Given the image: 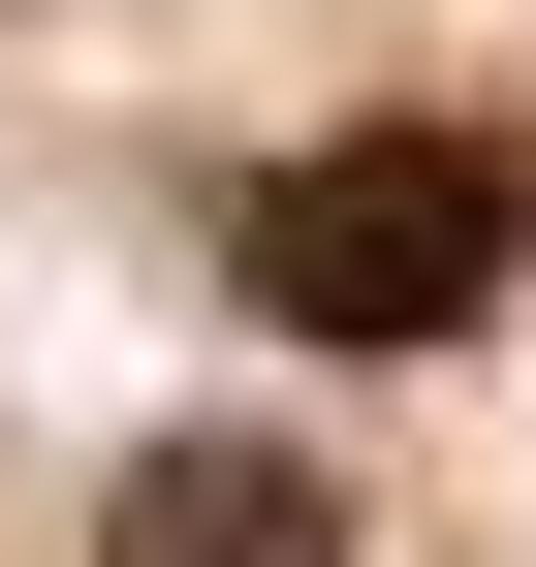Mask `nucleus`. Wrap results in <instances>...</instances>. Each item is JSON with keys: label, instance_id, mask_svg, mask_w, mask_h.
I'll list each match as a JSON object with an SVG mask.
<instances>
[{"label": "nucleus", "instance_id": "1", "mask_svg": "<svg viewBox=\"0 0 536 567\" xmlns=\"http://www.w3.org/2000/svg\"><path fill=\"white\" fill-rule=\"evenodd\" d=\"M505 221L536 189L474 158V126H316V158L252 189V316L285 347H474L505 316Z\"/></svg>", "mask_w": 536, "mask_h": 567}, {"label": "nucleus", "instance_id": "2", "mask_svg": "<svg viewBox=\"0 0 536 567\" xmlns=\"http://www.w3.org/2000/svg\"><path fill=\"white\" fill-rule=\"evenodd\" d=\"M95 567H379V505H348L316 442H126Z\"/></svg>", "mask_w": 536, "mask_h": 567}]
</instances>
